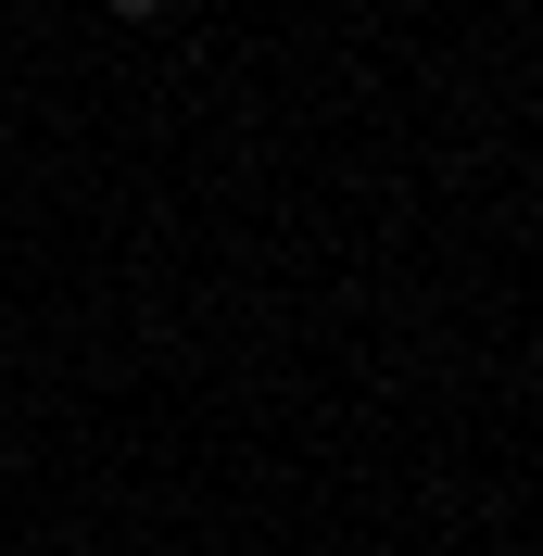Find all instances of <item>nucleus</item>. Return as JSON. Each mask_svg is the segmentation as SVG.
<instances>
[{"label":"nucleus","instance_id":"f257e3e1","mask_svg":"<svg viewBox=\"0 0 543 556\" xmlns=\"http://www.w3.org/2000/svg\"><path fill=\"white\" fill-rule=\"evenodd\" d=\"M102 13H114V26H152V13H165V0H102Z\"/></svg>","mask_w":543,"mask_h":556}]
</instances>
